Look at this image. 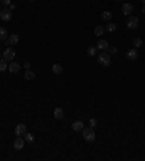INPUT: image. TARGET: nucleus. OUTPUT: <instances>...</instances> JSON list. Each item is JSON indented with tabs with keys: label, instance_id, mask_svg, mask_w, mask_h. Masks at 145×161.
Listing matches in <instances>:
<instances>
[{
	"label": "nucleus",
	"instance_id": "nucleus-22",
	"mask_svg": "<svg viewBox=\"0 0 145 161\" xmlns=\"http://www.w3.org/2000/svg\"><path fill=\"white\" fill-rule=\"evenodd\" d=\"M105 29H106L108 32H115V31H116V23H112V22H109L108 25L105 26Z\"/></svg>",
	"mask_w": 145,
	"mask_h": 161
},
{
	"label": "nucleus",
	"instance_id": "nucleus-16",
	"mask_svg": "<svg viewBox=\"0 0 145 161\" xmlns=\"http://www.w3.org/2000/svg\"><path fill=\"white\" fill-rule=\"evenodd\" d=\"M51 70H52V73H54V74H57V75H60V74H62V71H64V68H62V65H60V64H54Z\"/></svg>",
	"mask_w": 145,
	"mask_h": 161
},
{
	"label": "nucleus",
	"instance_id": "nucleus-26",
	"mask_svg": "<svg viewBox=\"0 0 145 161\" xmlns=\"http://www.w3.org/2000/svg\"><path fill=\"white\" fill-rule=\"evenodd\" d=\"M23 65H25V70H31V63L29 61H25Z\"/></svg>",
	"mask_w": 145,
	"mask_h": 161
},
{
	"label": "nucleus",
	"instance_id": "nucleus-21",
	"mask_svg": "<svg viewBox=\"0 0 145 161\" xmlns=\"http://www.w3.org/2000/svg\"><path fill=\"white\" fill-rule=\"evenodd\" d=\"M86 52H87L89 57H96L97 55V47H89Z\"/></svg>",
	"mask_w": 145,
	"mask_h": 161
},
{
	"label": "nucleus",
	"instance_id": "nucleus-30",
	"mask_svg": "<svg viewBox=\"0 0 145 161\" xmlns=\"http://www.w3.org/2000/svg\"><path fill=\"white\" fill-rule=\"evenodd\" d=\"M141 12L145 15V4H142V7H141Z\"/></svg>",
	"mask_w": 145,
	"mask_h": 161
},
{
	"label": "nucleus",
	"instance_id": "nucleus-4",
	"mask_svg": "<svg viewBox=\"0 0 145 161\" xmlns=\"http://www.w3.org/2000/svg\"><path fill=\"white\" fill-rule=\"evenodd\" d=\"M12 18H13V12L10 10V9H1L0 10V19L1 20H4V22H10L12 20Z\"/></svg>",
	"mask_w": 145,
	"mask_h": 161
},
{
	"label": "nucleus",
	"instance_id": "nucleus-28",
	"mask_svg": "<svg viewBox=\"0 0 145 161\" xmlns=\"http://www.w3.org/2000/svg\"><path fill=\"white\" fill-rule=\"evenodd\" d=\"M109 51H110V54H116V48L115 47H109Z\"/></svg>",
	"mask_w": 145,
	"mask_h": 161
},
{
	"label": "nucleus",
	"instance_id": "nucleus-7",
	"mask_svg": "<svg viewBox=\"0 0 145 161\" xmlns=\"http://www.w3.org/2000/svg\"><path fill=\"white\" fill-rule=\"evenodd\" d=\"M126 60H129V61H135V60H138V50H136V48L128 50L126 51Z\"/></svg>",
	"mask_w": 145,
	"mask_h": 161
},
{
	"label": "nucleus",
	"instance_id": "nucleus-24",
	"mask_svg": "<svg viewBox=\"0 0 145 161\" xmlns=\"http://www.w3.org/2000/svg\"><path fill=\"white\" fill-rule=\"evenodd\" d=\"M6 68H7V64H6V60L3 58V60H0V73L6 71Z\"/></svg>",
	"mask_w": 145,
	"mask_h": 161
},
{
	"label": "nucleus",
	"instance_id": "nucleus-31",
	"mask_svg": "<svg viewBox=\"0 0 145 161\" xmlns=\"http://www.w3.org/2000/svg\"><path fill=\"white\" fill-rule=\"evenodd\" d=\"M139 1H141V3H142V4H145V0H139Z\"/></svg>",
	"mask_w": 145,
	"mask_h": 161
},
{
	"label": "nucleus",
	"instance_id": "nucleus-14",
	"mask_svg": "<svg viewBox=\"0 0 145 161\" xmlns=\"http://www.w3.org/2000/svg\"><path fill=\"white\" fill-rule=\"evenodd\" d=\"M100 18H102V20L109 22L110 19L113 18V15H112V12H110V10H103V12H102V15H100Z\"/></svg>",
	"mask_w": 145,
	"mask_h": 161
},
{
	"label": "nucleus",
	"instance_id": "nucleus-8",
	"mask_svg": "<svg viewBox=\"0 0 145 161\" xmlns=\"http://www.w3.org/2000/svg\"><path fill=\"white\" fill-rule=\"evenodd\" d=\"M132 12H134V6H132L131 3H123V4H122V13H123V15L131 16Z\"/></svg>",
	"mask_w": 145,
	"mask_h": 161
},
{
	"label": "nucleus",
	"instance_id": "nucleus-5",
	"mask_svg": "<svg viewBox=\"0 0 145 161\" xmlns=\"http://www.w3.org/2000/svg\"><path fill=\"white\" fill-rule=\"evenodd\" d=\"M15 50L12 48V47H9V48H6L4 51H3V58L6 60V61H13V58H15Z\"/></svg>",
	"mask_w": 145,
	"mask_h": 161
},
{
	"label": "nucleus",
	"instance_id": "nucleus-23",
	"mask_svg": "<svg viewBox=\"0 0 145 161\" xmlns=\"http://www.w3.org/2000/svg\"><path fill=\"white\" fill-rule=\"evenodd\" d=\"M25 139H26V142L32 144V142H34V141H35V137H34L32 134H29V132H26V134H25Z\"/></svg>",
	"mask_w": 145,
	"mask_h": 161
},
{
	"label": "nucleus",
	"instance_id": "nucleus-9",
	"mask_svg": "<svg viewBox=\"0 0 145 161\" xmlns=\"http://www.w3.org/2000/svg\"><path fill=\"white\" fill-rule=\"evenodd\" d=\"M71 128H72V131H74V132H81V131L84 129V124H83L81 121H74V122H72V125H71Z\"/></svg>",
	"mask_w": 145,
	"mask_h": 161
},
{
	"label": "nucleus",
	"instance_id": "nucleus-34",
	"mask_svg": "<svg viewBox=\"0 0 145 161\" xmlns=\"http://www.w3.org/2000/svg\"><path fill=\"white\" fill-rule=\"evenodd\" d=\"M116 1H122V0H116Z\"/></svg>",
	"mask_w": 145,
	"mask_h": 161
},
{
	"label": "nucleus",
	"instance_id": "nucleus-15",
	"mask_svg": "<svg viewBox=\"0 0 145 161\" xmlns=\"http://www.w3.org/2000/svg\"><path fill=\"white\" fill-rule=\"evenodd\" d=\"M105 31H106V29H105V26H103V25H97V26L94 28V31H93V32H94V35H96V36H100V35H103V34H105Z\"/></svg>",
	"mask_w": 145,
	"mask_h": 161
},
{
	"label": "nucleus",
	"instance_id": "nucleus-27",
	"mask_svg": "<svg viewBox=\"0 0 145 161\" xmlns=\"http://www.w3.org/2000/svg\"><path fill=\"white\" fill-rule=\"evenodd\" d=\"M0 3H1L3 6H7V4H10L12 1H10V0H0Z\"/></svg>",
	"mask_w": 145,
	"mask_h": 161
},
{
	"label": "nucleus",
	"instance_id": "nucleus-1",
	"mask_svg": "<svg viewBox=\"0 0 145 161\" xmlns=\"http://www.w3.org/2000/svg\"><path fill=\"white\" fill-rule=\"evenodd\" d=\"M97 61H99V64L102 67H109L112 64V58H110V55L106 51H103V52H100L97 55Z\"/></svg>",
	"mask_w": 145,
	"mask_h": 161
},
{
	"label": "nucleus",
	"instance_id": "nucleus-11",
	"mask_svg": "<svg viewBox=\"0 0 145 161\" xmlns=\"http://www.w3.org/2000/svg\"><path fill=\"white\" fill-rule=\"evenodd\" d=\"M15 134H16L18 137L25 135V134H26V125H25V124H19V125L15 128Z\"/></svg>",
	"mask_w": 145,
	"mask_h": 161
},
{
	"label": "nucleus",
	"instance_id": "nucleus-10",
	"mask_svg": "<svg viewBox=\"0 0 145 161\" xmlns=\"http://www.w3.org/2000/svg\"><path fill=\"white\" fill-rule=\"evenodd\" d=\"M9 71L13 73V74H18L20 71V64L19 63H15V61H10L9 64Z\"/></svg>",
	"mask_w": 145,
	"mask_h": 161
},
{
	"label": "nucleus",
	"instance_id": "nucleus-12",
	"mask_svg": "<svg viewBox=\"0 0 145 161\" xmlns=\"http://www.w3.org/2000/svg\"><path fill=\"white\" fill-rule=\"evenodd\" d=\"M96 47H97V50H102V51H108L109 50V44L108 41H105V39H99Z\"/></svg>",
	"mask_w": 145,
	"mask_h": 161
},
{
	"label": "nucleus",
	"instance_id": "nucleus-13",
	"mask_svg": "<svg viewBox=\"0 0 145 161\" xmlns=\"http://www.w3.org/2000/svg\"><path fill=\"white\" fill-rule=\"evenodd\" d=\"M23 147H25V139H22L20 137H18V138L15 139V142H13V148L18 150V151H20Z\"/></svg>",
	"mask_w": 145,
	"mask_h": 161
},
{
	"label": "nucleus",
	"instance_id": "nucleus-25",
	"mask_svg": "<svg viewBox=\"0 0 145 161\" xmlns=\"http://www.w3.org/2000/svg\"><path fill=\"white\" fill-rule=\"evenodd\" d=\"M89 125H90V128H96L97 126V119L96 118H90L89 119Z\"/></svg>",
	"mask_w": 145,
	"mask_h": 161
},
{
	"label": "nucleus",
	"instance_id": "nucleus-17",
	"mask_svg": "<svg viewBox=\"0 0 145 161\" xmlns=\"http://www.w3.org/2000/svg\"><path fill=\"white\" fill-rule=\"evenodd\" d=\"M54 118L55 119H62L64 118V110L61 107H57L54 110Z\"/></svg>",
	"mask_w": 145,
	"mask_h": 161
},
{
	"label": "nucleus",
	"instance_id": "nucleus-18",
	"mask_svg": "<svg viewBox=\"0 0 145 161\" xmlns=\"http://www.w3.org/2000/svg\"><path fill=\"white\" fill-rule=\"evenodd\" d=\"M35 73L32 71V70H26L25 71V78L28 80V81H32V80H35Z\"/></svg>",
	"mask_w": 145,
	"mask_h": 161
},
{
	"label": "nucleus",
	"instance_id": "nucleus-6",
	"mask_svg": "<svg viewBox=\"0 0 145 161\" xmlns=\"http://www.w3.org/2000/svg\"><path fill=\"white\" fill-rule=\"evenodd\" d=\"M19 41H20V36L18 34H12V35L7 36V39L4 41V44L6 45H18Z\"/></svg>",
	"mask_w": 145,
	"mask_h": 161
},
{
	"label": "nucleus",
	"instance_id": "nucleus-29",
	"mask_svg": "<svg viewBox=\"0 0 145 161\" xmlns=\"http://www.w3.org/2000/svg\"><path fill=\"white\" fill-rule=\"evenodd\" d=\"M9 6H10V10H15V9H16V4H15V3H10Z\"/></svg>",
	"mask_w": 145,
	"mask_h": 161
},
{
	"label": "nucleus",
	"instance_id": "nucleus-32",
	"mask_svg": "<svg viewBox=\"0 0 145 161\" xmlns=\"http://www.w3.org/2000/svg\"><path fill=\"white\" fill-rule=\"evenodd\" d=\"M0 10H1V3H0Z\"/></svg>",
	"mask_w": 145,
	"mask_h": 161
},
{
	"label": "nucleus",
	"instance_id": "nucleus-33",
	"mask_svg": "<svg viewBox=\"0 0 145 161\" xmlns=\"http://www.w3.org/2000/svg\"><path fill=\"white\" fill-rule=\"evenodd\" d=\"M28 1H35V0H28Z\"/></svg>",
	"mask_w": 145,
	"mask_h": 161
},
{
	"label": "nucleus",
	"instance_id": "nucleus-19",
	"mask_svg": "<svg viewBox=\"0 0 145 161\" xmlns=\"http://www.w3.org/2000/svg\"><path fill=\"white\" fill-rule=\"evenodd\" d=\"M132 45L138 50V48H142V45H144V42H142V39L141 38H134V41H132Z\"/></svg>",
	"mask_w": 145,
	"mask_h": 161
},
{
	"label": "nucleus",
	"instance_id": "nucleus-20",
	"mask_svg": "<svg viewBox=\"0 0 145 161\" xmlns=\"http://www.w3.org/2000/svg\"><path fill=\"white\" fill-rule=\"evenodd\" d=\"M7 29L6 28H3V26H0V41H6L7 39Z\"/></svg>",
	"mask_w": 145,
	"mask_h": 161
},
{
	"label": "nucleus",
	"instance_id": "nucleus-2",
	"mask_svg": "<svg viewBox=\"0 0 145 161\" xmlns=\"http://www.w3.org/2000/svg\"><path fill=\"white\" fill-rule=\"evenodd\" d=\"M81 132H83V138H84V141H87V142H93V141L96 139V132H94L93 128H84Z\"/></svg>",
	"mask_w": 145,
	"mask_h": 161
},
{
	"label": "nucleus",
	"instance_id": "nucleus-3",
	"mask_svg": "<svg viewBox=\"0 0 145 161\" xmlns=\"http://www.w3.org/2000/svg\"><path fill=\"white\" fill-rule=\"evenodd\" d=\"M138 26H139V19L136 18V16H134V15L128 16V20H126V28H128V29L135 31Z\"/></svg>",
	"mask_w": 145,
	"mask_h": 161
}]
</instances>
